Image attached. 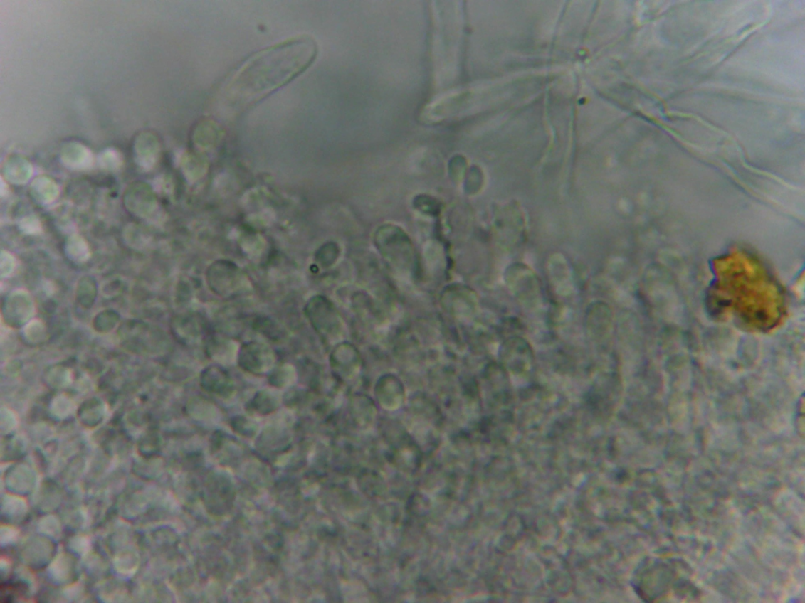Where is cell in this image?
<instances>
[{
	"instance_id": "cell-1",
	"label": "cell",
	"mask_w": 805,
	"mask_h": 603,
	"mask_svg": "<svg viewBox=\"0 0 805 603\" xmlns=\"http://www.w3.org/2000/svg\"><path fill=\"white\" fill-rule=\"evenodd\" d=\"M318 52L310 37H300L260 53L231 80L228 95L231 101L246 104L282 87L310 67Z\"/></svg>"
},
{
	"instance_id": "cell-2",
	"label": "cell",
	"mask_w": 805,
	"mask_h": 603,
	"mask_svg": "<svg viewBox=\"0 0 805 603\" xmlns=\"http://www.w3.org/2000/svg\"><path fill=\"white\" fill-rule=\"evenodd\" d=\"M124 206L132 215L147 218L152 215L156 206V198L147 183L137 182L127 187L123 196Z\"/></svg>"
},
{
	"instance_id": "cell-3",
	"label": "cell",
	"mask_w": 805,
	"mask_h": 603,
	"mask_svg": "<svg viewBox=\"0 0 805 603\" xmlns=\"http://www.w3.org/2000/svg\"><path fill=\"white\" fill-rule=\"evenodd\" d=\"M209 284L214 289H232L239 277V271L234 263L218 261L208 271Z\"/></svg>"
},
{
	"instance_id": "cell-4",
	"label": "cell",
	"mask_w": 805,
	"mask_h": 603,
	"mask_svg": "<svg viewBox=\"0 0 805 603\" xmlns=\"http://www.w3.org/2000/svg\"><path fill=\"white\" fill-rule=\"evenodd\" d=\"M159 146L154 138L148 134L140 135L135 142L133 149L134 159L140 168L144 171L152 169L155 164Z\"/></svg>"
},
{
	"instance_id": "cell-5",
	"label": "cell",
	"mask_w": 805,
	"mask_h": 603,
	"mask_svg": "<svg viewBox=\"0 0 805 603\" xmlns=\"http://www.w3.org/2000/svg\"><path fill=\"white\" fill-rule=\"evenodd\" d=\"M4 175L11 183L25 184L33 175V167L25 158L14 155L6 161Z\"/></svg>"
},
{
	"instance_id": "cell-6",
	"label": "cell",
	"mask_w": 805,
	"mask_h": 603,
	"mask_svg": "<svg viewBox=\"0 0 805 603\" xmlns=\"http://www.w3.org/2000/svg\"><path fill=\"white\" fill-rule=\"evenodd\" d=\"M32 198L42 206L54 202L59 196V188L53 179L47 176L35 178L29 187Z\"/></svg>"
},
{
	"instance_id": "cell-7",
	"label": "cell",
	"mask_w": 805,
	"mask_h": 603,
	"mask_svg": "<svg viewBox=\"0 0 805 603\" xmlns=\"http://www.w3.org/2000/svg\"><path fill=\"white\" fill-rule=\"evenodd\" d=\"M33 301L25 291L20 290L12 292L6 301L5 311L6 315L9 316L10 318L13 315V319L18 318L19 315L20 321L22 319L28 318L29 315L33 314Z\"/></svg>"
},
{
	"instance_id": "cell-8",
	"label": "cell",
	"mask_w": 805,
	"mask_h": 603,
	"mask_svg": "<svg viewBox=\"0 0 805 603\" xmlns=\"http://www.w3.org/2000/svg\"><path fill=\"white\" fill-rule=\"evenodd\" d=\"M63 162L73 170H84L93 164V156L84 146L78 144L66 146L63 150Z\"/></svg>"
},
{
	"instance_id": "cell-9",
	"label": "cell",
	"mask_w": 805,
	"mask_h": 603,
	"mask_svg": "<svg viewBox=\"0 0 805 603\" xmlns=\"http://www.w3.org/2000/svg\"><path fill=\"white\" fill-rule=\"evenodd\" d=\"M65 252L68 259L76 263L85 262L92 255L91 248H90L88 241L78 235H73L67 238Z\"/></svg>"
},
{
	"instance_id": "cell-10",
	"label": "cell",
	"mask_w": 805,
	"mask_h": 603,
	"mask_svg": "<svg viewBox=\"0 0 805 603\" xmlns=\"http://www.w3.org/2000/svg\"><path fill=\"white\" fill-rule=\"evenodd\" d=\"M123 235L125 244L133 250H141L148 246V232L140 225H126Z\"/></svg>"
},
{
	"instance_id": "cell-11",
	"label": "cell",
	"mask_w": 805,
	"mask_h": 603,
	"mask_svg": "<svg viewBox=\"0 0 805 603\" xmlns=\"http://www.w3.org/2000/svg\"><path fill=\"white\" fill-rule=\"evenodd\" d=\"M77 291L81 304L84 306L93 304L97 292L95 279L89 276L81 277L78 284Z\"/></svg>"
},
{
	"instance_id": "cell-12",
	"label": "cell",
	"mask_w": 805,
	"mask_h": 603,
	"mask_svg": "<svg viewBox=\"0 0 805 603\" xmlns=\"http://www.w3.org/2000/svg\"><path fill=\"white\" fill-rule=\"evenodd\" d=\"M16 267V262L10 252L2 251L0 255V274L2 277L10 276Z\"/></svg>"
},
{
	"instance_id": "cell-13",
	"label": "cell",
	"mask_w": 805,
	"mask_h": 603,
	"mask_svg": "<svg viewBox=\"0 0 805 603\" xmlns=\"http://www.w3.org/2000/svg\"><path fill=\"white\" fill-rule=\"evenodd\" d=\"M21 230L27 235H38L42 231V225L38 218L34 216H28L21 220L19 223Z\"/></svg>"
}]
</instances>
